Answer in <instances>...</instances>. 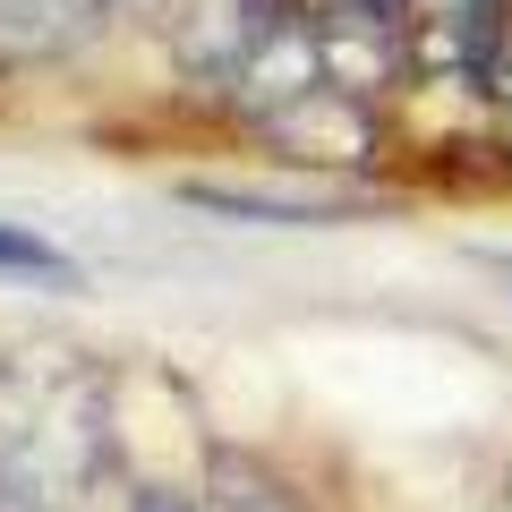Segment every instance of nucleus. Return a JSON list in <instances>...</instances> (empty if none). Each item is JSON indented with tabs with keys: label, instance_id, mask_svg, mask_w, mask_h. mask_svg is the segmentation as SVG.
I'll list each match as a JSON object with an SVG mask.
<instances>
[{
	"label": "nucleus",
	"instance_id": "obj_1",
	"mask_svg": "<svg viewBox=\"0 0 512 512\" xmlns=\"http://www.w3.org/2000/svg\"><path fill=\"white\" fill-rule=\"evenodd\" d=\"M111 487V376L94 350H0V512H86Z\"/></svg>",
	"mask_w": 512,
	"mask_h": 512
},
{
	"label": "nucleus",
	"instance_id": "obj_2",
	"mask_svg": "<svg viewBox=\"0 0 512 512\" xmlns=\"http://www.w3.org/2000/svg\"><path fill=\"white\" fill-rule=\"evenodd\" d=\"M94 26H103L94 0H0V60H18V69L69 60Z\"/></svg>",
	"mask_w": 512,
	"mask_h": 512
},
{
	"label": "nucleus",
	"instance_id": "obj_3",
	"mask_svg": "<svg viewBox=\"0 0 512 512\" xmlns=\"http://www.w3.org/2000/svg\"><path fill=\"white\" fill-rule=\"evenodd\" d=\"M205 512H308L291 495V478H274L265 461H248V453H214L205 461V495H197Z\"/></svg>",
	"mask_w": 512,
	"mask_h": 512
},
{
	"label": "nucleus",
	"instance_id": "obj_4",
	"mask_svg": "<svg viewBox=\"0 0 512 512\" xmlns=\"http://www.w3.org/2000/svg\"><path fill=\"white\" fill-rule=\"evenodd\" d=\"M94 9L146 26V35H171V43H188L205 18H239V0H94Z\"/></svg>",
	"mask_w": 512,
	"mask_h": 512
},
{
	"label": "nucleus",
	"instance_id": "obj_5",
	"mask_svg": "<svg viewBox=\"0 0 512 512\" xmlns=\"http://www.w3.org/2000/svg\"><path fill=\"white\" fill-rule=\"evenodd\" d=\"M0 274H18V282H77V265L52 248V239L18 231V222H0Z\"/></svg>",
	"mask_w": 512,
	"mask_h": 512
},
{
	"label": "nucleus",
	"instance_id": "obj_6",
	"mask_svg": "<svg viewBox=\"0 0 512 512\" xmlns=\"http://www.w3.org/2000/svg\"><path fill=\"white\" fill-rule=\"evenodd\" d=\"M128 512H205L197 495H171V487H146V495H128Z\"/></svg>",
	"mask_w": 512,
	"mask_h": 512
},
{
	"label": "nucleus",
	"instance_id": "obj_7",
	"mask_svg": "<svg viewBox=\"0 0 512 512\" xmlns=\"http://www.w3.org/2000/svg\"><path fill=\"white\" fill-rule=\"evenodd\" d=\"M504 512H512V487H504Z\"/></svg>",
	"mask_w": 512,
	"mask_h": 512
}]
</instances>
